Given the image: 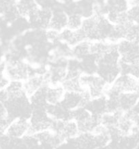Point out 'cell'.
Segmentation results:
<instances>
[{
    "label": "cell",
    "instance_id": "obj_1",
    "mask_svg": "<svg viewBox=\"0 0 139 149\" xmlns=\"http://www.w3.org/2000/svg\"><path fill=\"white\" fill-rule=\"evenodd\" d=\"M113 26L105 15L95 13L83 19L81 29L87 40L91 42L108 41Z\"/></svg>",
    "mask_w": 139,
    "mask_h": 149
},
{
    "label": "cell",
    "instance_id": "obj_2",
    "mask_svg": "<svg viewBox=\"0 0 139 149\" xmlns=\"http://www.w3.org/2000/svg\"><path fill=\"white\" fill-rule=\"evenodd\" d=\"M119 61L120 56L116 44L109 51L96 57V74L108 84H111L121 74Z\"/></svg>",
    "mask_w": 139,
    "mask_h": 149
},
{
    "label": "cell",
    "instance_id": "obj_3",
    "mask_svg": "<svg viewBox=\"0 0 139 149\" xmlns=\"http://www.w3.org/2000/svg\"><path fill=\"white\" fill-rule=\"evenodd\" d=\"M80 81L82 88L88 90L92 98L105 95L110 85L97 74H82L80 76Z\"/></svg>",
    "mask_w": 139,
    "mask_h": 149
},
{
    "label": "cell",
    "instance_id": "obj_4",
    "mask_svg": "<svg viewBox=\"0 0 139 149\" xmlns=\"http://www.w3.org/2000/svg\"><path fill=\"white\" fill-rule=\"evenodd\" d=\"M6 74L10 80H21L23 82L29 76L36 74L35 68L22 60L6 63Z\"/></svg>",
    "mask_w": 139,
    "mask_h": 149
},
{
    "label": "cell",
    "instance_id": "obj_5",
    "mask_svg": "<svg viewBox=\"0 0 139 149\" xmlns=\"http://www.w3.org/2000/svg\"><path fill=\"white\" fill-rule=\"evenodd\" d=\"M29 121L28 134H35L42 131L51 130L53 119L47 114L46 109H34Z\"/></svg>",
    "mask_w": 139,
    "mask_h": 149
},
{
    "label": "cell",
    "instance_id": "obj_6",
    "mask_svg": "<svg viewBox=\"0 0 139 149\" xmlns=\"http://www.w3.org/2000/svg\"><path fill=\"white\" fill-rule=\"evenodd\" d=\"M120 61L131 64H139V43L124 39L117 43Z\"/></svg>",
    "mask_w": 139,
    "mask_h": 149
},
{
    "label": "cell",
    "instance_id": "obj_7",
    "mask_svg": "<svg viewBox=\"0 0 139 149\" xmlns=\"http://www.w3.org/2000/svg\"><path fill=\"white\" fill-rule=\"evenodd\" d=\"M53 11L48 8L38 6L27 17L30 27L36 30H46L49 29Z\"/></svg>",
    "mask_w": 139,
    "mask_h": 149
},
{
    "label": "cell",
    "instance_id": "obj_8",
    "mask_svg": "<svg viewBox=\"0 0 139 149\" xmlns=\"http://www.w3.org/2000/svg\"><path fill=\"white\" fill-rule=\"evenodd\" d=\"M51 130L61 136L66 142L75 138L80 134L78 125L73 119L53 120Z\"/></svg>",
    "mask_w": 139,
    "mask_h": 149
},
{
    "label": "cell",
    "instance_id": "obj_9",
    "mask_svg": "<svg viewBox=\"0 0 139 149\" xmlns=\"http://www.w3.org/2000/svg\"><path fill=\"white\" fill-rule=\"evenodd\" d=\"M110 85L119 93L126 92L135 93L139 87V80L127 74H120Z\"/></svg>",
    "mask_w": 139,
    "mask_h": 149
},
{
    "label": "cell",
    "instance_id": "obj_10",
    "mask_svg": "<svg viewBox=\"0 0 139 149\" xmlns=\"http://www.w3.org/2000/svg\"><path fill=\"white\" fill-rule=\"evenodd\" d=\"M29 129V119L25 118H18L10 123L6 130L5 134L10 138L21 139L28 134Z\"/></svg>",
    "mask_w": 139,
    "mask_h": 149
},
{
    "label": "cell",
    "instance_id": "obj_11",
    "mask_svg": "<svg viewBox=\"0 0 139 149\" xmlns=\"http://www.w3.org/2000/svg\"><path fill=\"white\" fill-rule=\"evenodd\" d=\"M47 84H49L47 73L46 74H34L23 81L24 91L28 97L31 96L36 91Z\"/></svg>",
    "mask_w": 139,
    "mask_h": 149
},
{
    "label": "cell",
    "instance_id": "obj_12",
    "mask_svg": "<svg viewBox=\"0 0 139 149\" xmlns=\"http://www.w3.org/2000/svg\"><path fill=\"white\" fill-rule=\"evenodd\" d=\"M85 40H87L85 34L81 28L77 30H72L66 27L60 31V41L68 44L70 47Z\"/></svg>",
    "mask_w": 139,
    "mask_h": 149
},
{
    "label": "cell",
    "instance_id": "obj_13",
    "mask_svg": "<svg viewBox=\"0 0 139 149\" xmlns=\"http://www.w3.org/2000/svg\"><path fill=\"white\" fill-rule=\"evenodd\" d=\"M68 15L63 9L59 8L53 11L49 29H51L57 31H61L67 27Z\"/></svg>",
    "mask_w": 139,
    "mask_h": 149
},
{
    "label": "cell",
    "instance_id": "obj_14",
    "mask_svg": "<svg viewBox=\"0 0 139 149\" xmlns=\"http://www.w3.org/2000/svg\"><path fill=\"white\" fill-rule=\"evenodd\" d=\"M47 114L53 120H63L71 119V110H69L61 104H48L46 108Z\"/></svg>",
    "mask_w": 139,
    "mask_h": 149
},
{
    "label": "cell",
    "instance_id": "obj_15",
    "mask_svg": "<svg viewBox=\"0 0 139 149\" xmlns=\"http://www.w3.org/2000/svg\"><path fill=\"white\" fill-rule=\"evenodd\" d=\"M139 97L134 92L122 93L119 95L118 102L119 110L123 112L130 111L136 104Z\"/></svg>",
    "mask_w": 139,
    "mask_h": 149
},
{
    "label": "cell",
    "instance_id": "obj_16",
    "mask_svg": "<svg viewBox=\"0 0 139 149\" xmlns=\"http://www.w3.org/2000/svg\"><path fill=\"white\" fill-rule=\"evenodd\" d=\"M65 92L66 91L61 84L48 85L46 91V99L48 104L60 103L64 97Z\"/></svg>",
    "mask_w": 139,
    "mask_h": 149
},
{
    "label": "cell",
    "instance_id": "obj_17",
    "mask_svg": "<svg viewBox=\"0 0 139 149\" xmlns=\"http://www.w3.org/2000/svg\"><path fill=\"white\" fill-rule=\"evenodd\" d=\"M92 114L101 116L106 112V97L92 98L85 106Z\"/></svg>",
    "mask_w": 139,
    "mask_h": 149
},
{
    "label": "cell",
    "instance_id": "obj_18",
    "mask_svg": "<svg viewBox=\"0 0 139 149\" xmlns=\"http://www.w3.org/2000/svg\"><path fill=\"white\" fill-rule=\"evenodd\" d=\"M91 44L92 42L85 40L71 48L72 57L81 61L84 58L91 54Z\"/></svg>",
    "mask_w": 139,
    "mask_h": 149
},
{
    "label": "cell",
    "instance_id": "obj_19",
    "mask_svg": "<svg viewBox=\"0 0 139 149\" xmlns=\"http://www.w3.org/2000/svg\"><path fill=\"white\" fill-rule=\"evenodd\" d=\"M61 85L66 91L79 92L83 89L80 81V77H68L66 76Z\"/></svg>",
    "mask_w": 139,
    "mask_h": 149
},
{
    "label": "cell",
    "instance_id": "obj_20",
    "mask_svg": "<svg viewBox=\"0 0 139 149\" xmlns=\"http://www.w3.org/2000/svg\"><path fill=\"white\" fill-rule=\"evenodd\" d=\"M10 97L26 94L23 87V82L21 80H10L5 88Z\"/></svg>",
    "mask_w": 139,
    "mask_h": 149
},
{
    "label": "cell",
    "instance_id": "obj_21",
    "mask_svg": "<svg viewBox=\"0 0 139 149\" xmlns=\"http://www.w3.org/2000/svg\"><path fill=\"white\" fill-rule=\"evenodd\" d=\"M120 74H127L139 80V64H131L119 61Z\"/></svg>",
    "mask_w": 139,
    "mask_h": 149
},
{
    "label": "cell",
    "instance_id": "obj_22",
    "mask_svg": "<svg viewBox=\"0 0 139 149\" xmlns=\"http://www.w3.org/2000/svg\"><path fill=\"white\" fill-rule=\"evenodd\" d=\"M83 18L78 14H71L68 15L67 28L72 30H77L81 28Z\"/></svg>",
    "mask_w": 139,
    "mask_h": 149
},
{
    "label": "cell",
    "instance_id": "obj_23",
    "mask_svg": "<svg viewBox=\"0 0 139 149\" xmlns=\"http://www.w3.org/2000/svg\"><path fill=\"white\" fill-rule=\"evenodd\" d=\"M128 19L132 23L139 25V6L136 5H130L127 10Z\"/></svg>",
    "mask_w": 139,
    "mask_h": 149
},
{
    "label": "cell",
    "instance_id": "obj_24",
    "mask_svg": "<svg viewBox=\"0 0 139 149\" xmlns=\"http://www.w3.org/2000/svg\"><path fill=\"white\" fill-rule=\"evenodd\" d=\"M6 63L4 61H0V89H3L6 87L10 82V79L6 74Z\"/></svg>",
    "mask_w": 139,
    "mask_h": 149
},
{
    "label": "cell",
    "instance_id": "obj_25",
    "mask_svg": "<svg viewBox=\"0 0 139 149\" xmlns=\"http://www.w3.org/2000/svg\"><path fill=\"white\" fill-rule=\"evenodd\" d=\"M45 37L48 42L53 44H57L60 41V32L55 30L48 29L45 32Z\"/></svg>",
    "mask_w": 139,
    "mask_h": 149
},
{
    "label": "cell",
    "instance_id": "obj_26",
    "mask_svg": "<svg viewBox=\"0 0 139 149\" xmlns=\"http://www.w3.org/2000/svg\"><path fill=\"white\" fill-rule=\"evenodd\" d=\"M127 113L132 118L133 120H134V118L135 116L139 115V99L138 101H137L136 104H135L134 107L132 108V109L130 111L127 112Z\"/></svg>",
    "mask_w": 139,
    "mask_h": 149
},
{
    "label": "cell",
    "instance_id": "obj_27",
    "mask_svg": "<svg viewBox=\"0 0 139 149\" xmlns=\"http://www.w3.org/2000/svg\"><path fill=\"white\" fill-rule=\"evenodd\" d=\"M10 96L6 88L0 89V102L4 104L9 100Z\"/></svg>",
    "mask_w": 139,
    "mask_h": 149
},
{
    "label": "cell",
    "instance_id": "obj_28",
    "mask_svg": "<svg viewBox=\"0 0 139 149\" xmlns=\"http://www.w3.org/2000/svg\"><path fill=\"white\" fill-rule=\"evenodd\" d=\"M129 4L130 5H136L139 6V0H129Z\"/></svg>",
    "mask_w": 139,
    "mask_h": 149
}]
</instances>
